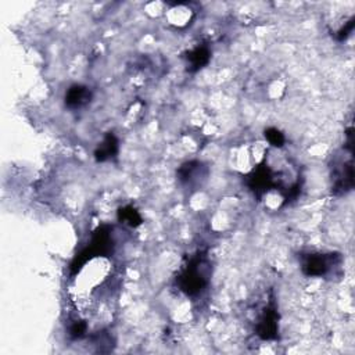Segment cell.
Wrapping results in <instances>:
<instances>
[{"instance_id":"1","label":"cell","mask_w":355,"mask_h":355,"mask_svg":"<svg viewBox=\"0 0 355 355\" xmlns=\"http://www.w3.org/2000/svg\"><path fill=\"white\" fill-rule=\"evenodd\" d=\"M330 262L328 260V257L325 255H311L305 260L304 272L310 276H322L324 273L328 272L329 269Z\"/></svg>"},{"instance_id":"2","label":"cell","mask_w":355,"mask_h":355,"mask_svg":"<svg viewBox=\"0 0 355 355\" xmlns=\"http://www.w3.org/2000/svg\"><path fill=\"white\" fill-rule=\"evenodd\" d=\"M90 99V92L88 90V88H83V86H72L68 90V93L65 96V103L70 106V107H81L83 104H86Z\"/></svg>"},{"instance_id":"3","label":"cell","mask_w":355,"mask_h":355,"mask_svg":"<svg viewBox=\"0 0 355 355\" xmlns=\"http://www.w3.org/2000/svg\"><path fill=\"white\" fill-rule=\"evenodd\" d=\"M208 50L205 47H197L194 50L191 51L190 56H189V61H190L191 67L194 68H200L201 65L208 61Z\"/></svg>"},{"instance_id":"4","label":"cell","mask_w":355,"mask_h":355,"mask_svg":"<svg viewBox=\"0 0 355 355\" xmlns=\"http://www.w3.org/2000/svg\"><path fill=\"white\" fill-rule=\"evenodd\" d=\"M115 147H117V142H115V139L113 138V136H108L107 139H106V142L103 143L102 146L99 147V152L96 153L97 159L103 161V160L111 157V156L114 154Z\"/></svg>"},{"instance_id":"5","label":"cell","mask_w":355,"mask_h":355,"mask_svg":"<svg viewBox=\"0 0 355 355\" xmlns=\"http://www.w3.org/2000/svg\"><path fill=\"white\" fill-rule=\"evenodd\" d=\"M266 139H268V142L272 145V146H276L279 147L283 145V142H285V138H283V135L278 131V129H268L265 133Z\"/></svg>"},{"instance_id":"6","label":"cell","mask_w":355,"mask_h":355,"mask_svg":"<svg viewBox=\"0 0 355 355\" xmlns=\"http://www.w3.org/2000/svg\"><path fill=\"white\" fill-rule=\"evenodd\" d=\"M122 214H124V221L128 222V223H131V225H135V221H140L139 215H138L136 211L132 208L125 209Z\"/></svg>"}]
</instances>
